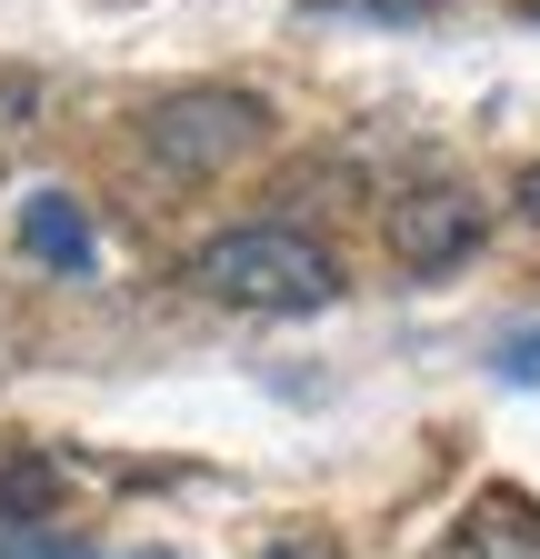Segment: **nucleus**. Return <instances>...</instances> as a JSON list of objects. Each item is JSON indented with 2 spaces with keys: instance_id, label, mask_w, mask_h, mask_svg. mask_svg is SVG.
Segmentation results:
<instances>
[{
  "instance_id": "f257e3e1",
  "label": "nucleus",
  "mask_w": 540,
  "mask_h": 559,
  "mask_svg": "<svg viewBox=\"0 0 540 559\" xmlns=\"http://www.w3.org/2000/svg\"><path fill=\"white\" fill-rule=\"evenodd\" d=\"M180 280L221 310H250V320H301V310H330L341 300V250L301 221H240V230H211Z\"/></svg>"
},
{
  "instance_id": "f03ea898",
  "label": "nucleus",
  "mask_w": 540,
  "mask_h": 559,
  "mask_svg": "<svg viewBox=\"0 0 540 559\" xmlns=\"http://www.w3.org/2000/svg\"><path fill=\"white\" fill-rule=\"evenodd\" d=\"M260 140H270V100L231 91V81H190V91H161L141 110V151L171 180H221V170H240L260 151Z\"/></svg>"
},
{
  "instance_id": "7ed1b4c3",
  "label": "nucleus",
  "mask_w": 540,
  "mask_h": 559,
  "mask_svg": "<svg viewBox=\"0 0 540 559\" xmlns=\"http://www.w3.org/2000/svg\"><path fill=\"white\" fill-rule=\"evenodd\" d=\"M380 240H390V260H400V270L441 280V270H460L470 250L491 240V200L470 190V180H411V190L380 210Z\"/></svg>"
},
{
  "instance_id": "20e7f679",
  "label": "nucleus",
  "mask_w": 540,
  "mask_h": 559,
  "mask_svg": "<svg viewBox=\"0 0 540 559\" xmlns=\"http://www.w3.org/2000/svg\"><path fill=\"white\" fill-rule=\"evenodd\" d=\"M21 250L31 260H50V270H91V221H81V200L71 190H40V200H21Z\"/></svg>"
},
{
  "instance_id": "39448f33",
  "label": "nucleus",
  "mask_w": 540,
  "mask_h": 559,
  "mask_svg": "<svg viewBox=\"0 0 540 559\" xmlns=\"http://www.w3.org/2000/svg\"><path fill=\"white\" fill-rule=\"evenodd\" d=\"M50 460H0V520H40L50 510Z\"/></svg>"
},
{
  "instance_id": "423d86ee",
  "label": "nucleus",
  "mask_w": 540,
  "mask_h": 559,
  "mask_svg": "<svg viewBox=\"0 0 540 559\" xmlns=\"http://www.w3.org/2000/svg\"><path fill=\"white\" fill-rule=\"evenodd\" d=\"M310 11L330 21V11H351V21H421L431 0H310Z\"/></svg>"
},
{
  "instance_id": "0eeeda50",
  "label": "nucleus",
  "mask_w": 540,
  "mask_h": 559,
  "mask_svg": "<svg viewBox=\"0 0 540 559\" xmlns=\"http://www.w3.org/2000/svg\"><path fill=\"white\" fill-rule=\"evenodd\" d=\"M0 559H81L71 539H0Z\"/></svg>"
},
{
  "instance_id": "6e6552de",
  "label": "nucleus",
  "mask_w": 540,
  "mask_h": 559,
  "mask_svg": "<svg viewBox=\"0 0 540 559\" xmlns=\"http://www.w3.org/2000/svg\"><path fill=\"white\" fill-rule=\"evenodd\" d=\"M510 210H520V221H540V160H530V170L510 180Z\"/></svg>"
},
{
  "instance_id": "1a4fd4ad",
  "label": "nucleus",
  "mask_w": 540,
  "mask_h": 559,
  "mask_svg": "<svg viewBox=\"0 0 540 559\" xmlns=\"http://www.w3.org/2000/svg\"><path fill=\"white\" fill-rule=\"evenodd\" d=\"M520 21H530V31H540V0H520Z\"/></svg>"
}]
</instances>
